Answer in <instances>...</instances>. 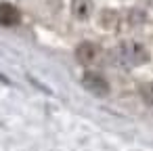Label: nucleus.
Here are the masks:
<instances>
[{
    "instance_id": "nucleus-1",
    "label": "nucleus",
    "mask_w": 153,
    "mask_h": 151,
    "mask_svg": "<svg viewBox=\"0 0 153 151\" xmlns=\"http://www.w3.org/2000/svg\"><path fill=\"white\" fill-rule=\"evenodd\" d=\"M111 61L117 67L130 69V67H138V65L147 63L149 61V53H147V48L143 44H138L134 40H126V42H120L111 51Z\"/></svg>"
},
{
    "instance_id": "nucleus-2",
    "label": "nucleus",
    "mask_w": 153,
    "mask_h": 151,
    "mask_svg": "<svg viewBox=\"0 0 153 151\" xmlns=\"http://www.w3.org/2000/svg\"><path fill=\"white\" fill-rule=\"evenodd\" d=\"M82 86H84L88 92L97 94V97H105V94L109 92V84H107V80L101 78L99 74H92V71H86V74L82 76Z\"/></svg>"
},
{
    "instance_id": "nucleus-3",
    "label": "nucleus",
    "mask_w": 153,
    "mask_h": 151,
    "mask_svg": "<svg viewBox=\"0 0 153 151\" xmlns=\"http://www.w3.org/2000/svg\"><path fill=\"white\" fill-rule=\"evenodd\" d=\"M19 23V11L9 4V2H2L0 4V25H17Z\"/></svg>"
},
{
    "instance_id": "nucleus-4",
    "label": "nucleus",
    "mask_w": 153,
    "mask_h": 151,
    "mask_svg": "<svg viewBox=\"0 0 153 151\" xmlns=\"http://www.w3.org/2000/svg\"><path fill=\"white\" fill-rule=\"evenodd\" d=\"M97 53H99V48H97L92 42H84V44H80V46H78V51H76L78 61H80V63H84V65H90V63L97 59Z\"/></svg>"
},
{
    "instance_id": "nucleus-5",
    "label": "nucleus",
    "mask_w": 153,
    "mask_h": 151,
    "mask_svg": "<svg viewBox=\"0 0 153 151\" xmlns=\"http://www.w3.org/2000/svg\"><path fill=\"white\" fill-rule=\"evenodd\" d=\"M71 13L78 19H86L92 13V0H71Z\"/></svg>"
},
{
    "instance_id": "nucleus-6",
    "label": "nucleus",
    "mask_w": 153,
    "mask_h": 151,
    "mask_svg": "<svg viewBox=\"0 0 153 151\" xmlns=\"http://www.w3.org/2000/svg\"><path fill=\"white\" fill-rule=\"evenodd\" d=\"M140 92H143V97H145V101L153 105V84H145V86L140 88Z\"/></svg>"
}]
</instances>
